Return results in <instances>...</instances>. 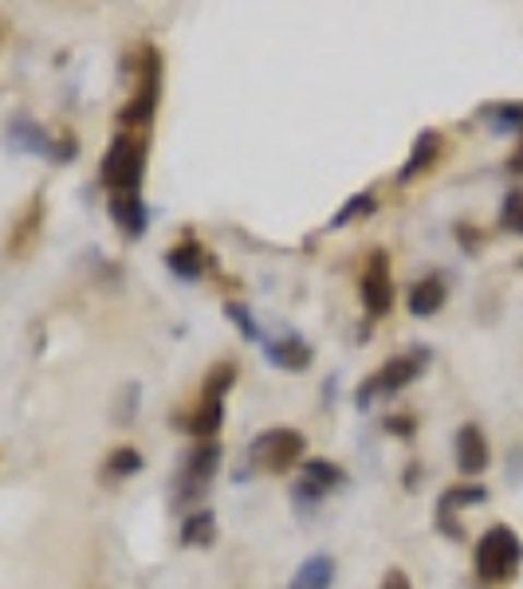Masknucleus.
Masks as SVG:
<instances>
[{"label":"nucleus","instance_id":"6","mask_svg":"<svg viewBox=\"0 0 523 589\" xmlns=\"http://www.w3.org/2000/svg\"><path fill=\"white\" fill-rule=\"evenodd\" d=\"M362 306L370 318H385V314L394 311V299H397V287H394V272H390V255L378 248L370 260H366V272H362Z\"/></svg>","mask_w":523,"mask_h":589},{"label":"nucleus","instance_id":"20","mask_svg":"<svg viewBox=\"0 0 523 589\" xmlns=\"http://www.w3.org/2000/svg\"><path fill=\"white\" fill-rule=\"evenodd\" d=\"M139 471H142L139 448H115L107 456V468H103V476H107V480H130V476H139Z\"/></svg>","mask_w":523,"mask_h":589},{"label":"nucleus","instance_id":"21","mask_svg":"<svg viewBox=\"0 0 523 589\" xmlns=\"http://www.w3.org/2000/svg\"><path fill=\"white\" fill-rule=\"evenodd\" d=\"M378 208V196L375 193H358V196H350L343 208H338L335 216H331V228H343V225H350V220H358V216H370Z\"/></svg>","mask_w":523,"mask_h":589},{"label":"nucleus","instance_id":"27","mask_svg":"<svg viewBox=\"0 0 523 589\" xmlns=\"http://www.w3.org/2000/svg\"><path fill=\"white\" fill-rule=\"evenodd\" d=\"M508 173H523V142L515 146V154L508 157Z\"/></svg>","mask_w":523,"mask_h":589},{"label":"nucleus","instance_id":"23","mask_svg":"<svg viewBox=\"0 0 523 589\" xmlns=\"http://www.w3.org/2000/svg\"><path fill=\"white\" fill-rule=\"evenodd\" d=\"M500 228H508V232L523 236V189H512V193L503 196V205H500Z\"/></svg>","mask_w":523,"mask_h":589},{"label":"nucleus","instance_id":"12","mask_svg":"<svg viewBox=\"0 0 523 589\" xmlns=\"http://www.w3.org/2000/svg\"><path fill=\"white\" fill-rule=\"evenodd\" d=\"M110 216H115V225L130 236V240H139L150 225V208L142 205V193H119L110 196Z\"/></svg>","mask_w":523,"mask_h":589},{"label":"nucleus","instance_id":"5","mask_svg":"<svg viewBox=\"0 0 523 589\" xmlns=\"http://www.w3.org/2000/svg\"><path fill=\"white\" fill-rule=\"evenodd\" d=\"M304 456H307V441L304 432L296 429H268L252 441V464L272 471V476L292 471L296 464H304Z\"/></svg>","mask_w":523,"mask_h":589},{"label":"nucleus","instance_id":"3","mask_svg":"<svg viewBox=\"0 0 523 589\" xmlns=\"http://www.w3.org/2000/svg\"><path fill=\"white\" fill-rule=\"evenodd\" d=\"M158 98H162V56H158V48H146L142 51V63H139V91L122 103L119 127L130 130V134H142V127L154 122Z\"/></svg>","mask_w":523,"mask_h":589},{"label":"nucleus","instance_id":"17","mask_svg":"<svg viewBox=\"0 0 523 589\" xmlns=\"http://www.w3.org/2000/svg\"><path fill=\"white\" fill-rule=\"evenodd\" d=\"M480 118L496 134H523V103H492L480 110Z\"/></svg>","mask_w":523,"mask_h":589},{"label":"nucleus","instance_id":"25","mask_svg":"<svg viewBox=\"0 0 523 589\" xmlns=\"http://www.w3.org/2000/svg\"><path fill=\"white\" fill-rule=\"evenodd\" d=\"M385 429L397 432V436H414V417H390Z\"/></svg>","mask_w":523,"mask_h":589},{"label":"nucleus","instance_id":"11","mask_svg":"<svg viewBox=\"0 0 523 589\" xmlns=\"http://www.w3.org/2000/svg\"><path fill=\"white\" fill-rule=\"evenodd\" d=\"M444 299H449V287H444L441 275H421V279L409 287V294H405V306H409L414 318H433L444 306Z\"/></svg>","mask_w":523,"mask_h":589},{"label":"nucleus","instance_id":"16","mask_svg":"<svg viewBox=\"0 0 523 589\" xmlns=\"http://www.w3.org/2000/svg\"><path fill=\"white\" fill-rule=\"evenodd\" d=\"M331 581H335V558L311 554V558L296 569V578L287 581V589H331Z\"/></svg>","mask_w":523,"mask_h":589},{"label":"nucleus","instance_id":"7","mask_svg":"<svg viewBox=\"0 0 523 589\" xmlns=\"http://www.w3.org/2000/svg\"><path fill=\"white\" fill-rule=\"evenodd\" d=\"M221 468V444L201 441L198 448L186 456V471H181V500H198L201 491L209 488V480Z\"/></svg>","mask_w":523,"mask_h":589},{"label":"nucleus","instance_id":"10","mask_svg":"<svg viewBox=\"0 0 523 589\" xmlns=\"http://www.w3.org/2000/svg\"><path fill=\"white\" fill-rule=\"evenodd\" d=\"M166 267L178 275V279H198V275L209 267V255H205V248H201L198 236H193V232L181 236L178 244L166 252Z\"/></svg>","mask_w":523,"mask_h":589},{"label":"nucleus","instance_id":"4","mask_svg":"<svg viewBox=\"0 0 523 589\" xmlns=\"http://www.w3.org/2000/svg\"><path fill=\"white\" fill-rule=\"evenodd\" d=\"M429 365V350H409V353H394L390 362L378 373H370L362 385H358V409L370 405V397H390V393H402L405 385H414L417 377Z\"/></svg>","mask_w":523,"mask_h":589},{"label":"nucleus","instance_id":"19","mask_svg":"<svg viewBox=\"0 0 523 589\" xmlns=\"http://www.w3.org/2000/svg\"><path fill=\"white\" fill-rule=\"evenodd\" d=\"M484 500H488V491H484L480 483H461V488H449L441 500H437V515H453V510L476 507V503Z\"/></svg>","mask_w":523,"mask_h":589},{"label":"nucleus","instance_id":"18","mask_svg":"<svg viewBox=\"0 0 523 589\" xmlns=\"http://www.w3.org/2000/svg\"><path fill=\"white\" fill-rule=\"evenodd\" d=\"M213 539H217V515L213 510H198V515H189L181 522V542L186 546H209Z\"/></svg>","mask_w":523,"mask_h":589},{"label":"nucleus","instance_id":"24","mask_svg":"<svg viewBox=\"0 0 523 589\" xmlns=\"http://www.w3.org/2000/svg\"><path fill=\"white\" fill-rule=\"evenodd\" d=\"M225 311H228V318H233V323L240 326V334H245V338L260 342V326H257V318H252V314L245 311V306H240V303H228Z\"/></svg>","mask_w":523,"mask_h":589},{"label":"nucleus","instance_id":"15","mask_svg":"<svg viewBox=\"0 0 523 589\" xmlns=\"http://www.w3.org/2000/svg\"><path fill=\"white\" fill-rule=\"evenodd\" d=\"M268 358H272V365H280V370H307L311 365V346L299 338V334H284L280 342L268 346Z\"/></svg>","mask_w":523,"mask_h":589},{"label":"nucleus","instance_id":"13","mask_svg":"<svg viewBox=\"0 0 523 589\" xmlns=\"http://www.w3.org/2000/svg\"><path fill=\"white\" fill-rule=\"evenodd\" d=\"M437 157H441V134H437V130H421L414 142V154L405 157L402 169H397V181H414V177H421Z\"/></svg>","mask_w":523,"mask_h":589},{"label":"nucleus","instance_id":"22","mask_svg":"<svg viewBox=\"0 0 523 589\" xmlns=\"http://www.w3.org/2000/svg\"><path fill=\"white\" fill-rule=\"evenodd\" d=\"M233 385H237V365H233V362H217L213 370H209L205 389H201V393H205V397H217V401H221V397H225Z\"/></svg>","mask_w":523,"mask_h":589},{"label":"nucleus","instance_id":"8","mask_svg":"<svg viewBox=\"0 0 523 589\" xmlns=\"http://www.w3.org/2000/svg\"><path fill=\"white\" fill-rule=\"evenodd\" d=\"M488 464H492V452H488V436L480 432V424H461L456 429V468L464 476H480Z\"/></svg>","mask_w":523,"mask_h":589},{"label":"nucleus","instance_id":"26","mask_svg":"<svg viewBox=\"0 0 523 589\" xmlns=\"http://www.w3.org/2000/svg\"><path fill=\"white\" fill-rule=\"evenodd\" d=\"M382 589H414V586H409V578H405L402 569H390L385 581H382Z\"/></svg>","mask_w":523,"mask_h":589},{"label":"nucleus","instance_id":"14","mask_svg":"<svg viewBox=\"0 0 523 589\" xmlns=\"http://www.w3.org/2000/svg\"><path fill=\"white\" fill-rule=\"evenodd\" d=\"M221 421H225V401H217V397H201L198 409H189L181 429L193 432L198 441H213L221 432Z\"/></svg>","mask_w":523,"mask_h":589},{"label":"nucleus","instance_id":"9","mask_svg":"<svg viewBox=\"0 0 523 589\" xmlns=\"http://www.w3.org/2000/svg\"><path fill=\"white\" fill-rule=\"evenodd\" d=\"M346 483V471L338 468V464L323 460V456H311V460H304V480L296 483V495L304 500V495H326V491H335Z\"/></svg>","mask_w":523,"mask_h":589},{"label":"nucleus","instance_id":"1","mask_svg":"<svg viewBox=\"0 0 523 589\" xmlns=\"http://www.w3.org/2000/svg\"><path fill=\"white\" fill-rule=\"evenodd\" d=\"M146 161H150L146 134H130V130H122V134L110 142V149L103 154V166H99V177H103V185L110 189V196L142 193Z\"/></svg>","mask_w":523,"mask_h":589},{"label":"nucleus","instance_id":"2","mask_svg":"<svg viewBox=\"0 0 523 589\" xmlns=\"http://www.w3.org/2000/svg\"><path fill=\"white\" fill-rule=\"evenodd\" d=\"M473 566H476V578L480 581H492V586L512 581L523 566V539L508 527V522H496V527L484 530L480 542H476Z\"/></svg>","mask_w":523,"mask_h":589}]
</instances>
